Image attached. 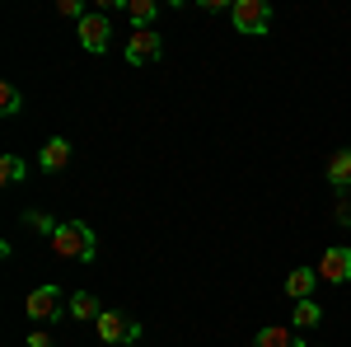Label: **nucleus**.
<instances>
[{"label": "nucleus", "instance_id": "f257e3e1", "mask_svg": "<svg viewBox=\"0 0 351 347\" xmlns=\"http://www.w3.org/2000/svg\"><path fill=\"white\" fill-rule=\"evenodd\" d=\"M52 249L61 258H75V263H89L94 254H99V240H94V230L84 225V221H61L52 235Z\"/></svg>", "mask_w": 351, "mask_h": 347}, {"label": "nucleus", "instance_id": "f03ea898", "mask_svg": "<svg viewBox=\"0 0 351 347\" xmlns=\"http://www.w3.org/2000/svg\"><path fill=\"white\" fill-rule=\"evenodd\" d=\"M230 19H234V28H239L243 38H263L271 24V5L267 0H234L230 5Z\"/></svg>", "mask_w": 351, "mask_h": 347}, {"label": "nucleus", "instance_id": "7ed1b4c3", "mask_svg": "<svg viewBox=\"0 0 351 347\" xmlns=\"http://www.w3.org/2000/svg\"><path fill=\"white\" fill-rule=\"evenodd\" d=\"M108 43H112L108 14H104V10H89V14L80 19V47H84V52H94V56H104V52H108Z\"/></svg>", "mask_w": 351, "mask_h": 347}, {"label": "nucleus", "instance_id": "20e7f679", "mask_svg": "<svg viewBox=\"0 0 351 347\" xmlns=\"http://www.w3.org/2000/svg\"><path fill=\"white\" fill-rule=\"evenodd\" d=\"M94 324H99V338H104V347H122V343H132V338H141V324L127 320V315H117V310H104Z\"/></svg>", "mask_w": 351, "mask_h": 347}, {"label": "nucleus", "instance_id": "39448f33", "mask_svg": "<svg viewBox=\"0 0 351 347\" xmlns=\"http://www.w3.org/2000/svg\"><path fill=\"white\" fill-rule=\"evenodd\" d=\"M160 52H164V38L155 33V28H136L132 38H127V61H132V66L160 61Z\"/></svg>", "mask_w": 351, "mask_h": 347}, {"label": "nucleus", "instance_id": "423d86ee", "mask_svg": "<svg viewBox=\"0 0 351 347\" xmlns=\"http://www.w3.org/2000/svg\"><path fill=\"white\" fill-rule=\"evenodd\" d=\"M314 272H319V282H332V287H337V282H351V249H347V244L328 249Z\"/></svg>", "mask_w": 351, "mask_h": 347}, {"label": "nucleus", "instance_id": "0eeeda50", "mask_svg": "<svg viewBox=\"0 0 351 347\" xmlns=\"http://www.w3.org/2000/svg\"><path fill=\"white\" fill-rule=\"evenodd\" d=\"M61 315V291L56 287H38V291L28 295V320L33 324H47Z\"/></svg>", "mask_w": 351, "mask_h": 347}, {"label": "nucleus", "instance_id": "6e6552de", "mask_svg": "<svg viewBox=\"0 0 351 347\" xmlns=\"http://www.w3.org/2000/svg\"><path fill=\"white\" fill-rule=\"evenodd\" d=\"M328 183L337 192H351V150H332L328 155Z\"/></svg>", "mask_w": 351, "mask_h": 347}, {"label": "nucleus", "instance_id": "1a4fd4ad", "mask_svg": "<svg viewBox=\"0 0 351 347\" xmlns=\"http://www.w3.org/2000/svg\"><path fill=\"white\" fill-rule=\"evenodd\" d=\"M66 164H71V141H66V136H52V141L43 146V169H47V174H61Z\"/></svg>", "mask_w": 351, "mask_h": 347}, {"label": "nucleus", "instance_id": "9d476101", "mask_svg": "<svg viewBox=\"0 0 351 347\" xmlns=\"http://www.w3.org/2000/svg\"><path fill=\"white\" fill-rule=\"evenodd\" d=\"M314 287H319V272H314V267H295V272L286 277V295H295V300H309Z\"/></svg>", "mask_w": 351, "mask_h": 347}, {"label": "nucleus", "instance_id": "9b49d317", "mask_svg": "<svg viewBox=\"0 0 351 347\" xmlns=\"http://www.w3.org/2000/svg\"><path fill=\"white\" fill-rule=\"evenodd\" d=\"M253 347H304V343H300V338L291 333V328H281V324H271V328H263V333L253 338Z\"/></svg>", "mask_w": 351, "mask_h": 347}, {"label": "nucleus", "instance_id": "f8f14e48", "mask_svg": "<svg viewBox=\"0 0 351 347\" xmlns=\"http://www.w3.org/2000/svg\"><path fill=\"white\" fill-rule=\"evenodd\" d=\"M71 315H75V320H99V315H104V310H99V295L94 291H75L71 295Z\"/></svg>", "mask_w": 351, "mask_h": 347}, {"label": "nucleus", "instance_id": "ddd939ff", "mask_svg": "<svg viewBox=\"0 0 351 347\" xmlns=\"http://www.w3.org/2000/svg\"><path fill=\"white\" fill-rule=\"evenodd\" d=\"M127 14H132L136 28H150L155 14H160V5H155V0H127Z\"/></svg>", "mask_w": 351, "mask_h": 347}, {"label": "nucleus", "instance_id": "4468645a", "mask_svg": "<svg viewBox=\"0 0 351 347\" xmlns=\"http://www.w3.org/2000/svg\"><path fill=\"white\" fill-rule=\"evenodd\" d=\"M319 320H324V310L314 300H295V328H314Z\"/></svg>", "mask_w": 351, "mask_h": 347}, {"label": "nucleus", "instance_id": "2eb2a0df", "mask_svg": "<svg viewBox=\"0 0 351 347\" xmlns=\"http://www.w3.org/2000/svg\"><path fill=\"white\" fill-rule=\"evenodd\" d=\"M19 108H24V94H19V89H14V85L5 80V85H0V113H5V117H10V113H19Z\"/></svg>", "mask_w": 351, "mask_h": 347}, {"label": "nucleus", "instance_id": "dca6fc26", "mask_svg": "<svg viewBox=\"0 0 351 347\" xmlns=\"http://www.w3.org/2000/svg\"><path fill=\"white\" fill-rule=\"evenodd\" d=\"M19 179H24V160L19 155H5L0 160V183H19Z\"/></svg>", "mask_w": 351, "mask_h": 347}, {"label": "nucleus", "instance_id": "f3484780", "mask_svg": "<svg viewBox=\"0 0 351 347\" xmlns=\"http://www.w3.org/2000/svg\"><path fill=\"white\" fill-rule=\"evenodd\" d=\"M24 221L33 225V230H38V235H47V240H52V235H56V225H61V221H52L47 212H28Z\"/></svg>", "mask_w": 351, "mask_h": 347}, {"label": "nucleus", "instance_id": "a211bd4d", "mask_svg": "<svg viewBox=\"0 0 351 347\" xmlns=\"http://www.w3.org/2000/svg\"><path fill=\"white\" fill-rule=\"evenodd\" d=\"M56 14H66V19H84L89 10H84L80 0H56Z\"/></svg>", "mask_w": 351, "mask_h": 347}, {"label": "nucleus", "instance_id": "6ab92c4d", "mask_svg": "<svg viewBox=\"0 0 351 347\" xmlns=\"http://www.w3.org/2000/svg\"><path fill=\"white\" fill-rule=\"evenodd\" d=\"M28 347H56V343H52V333L38 328V333H28Z\"/></svg>", "mask_w": 351, "mask_h": 347}]
</instances>
